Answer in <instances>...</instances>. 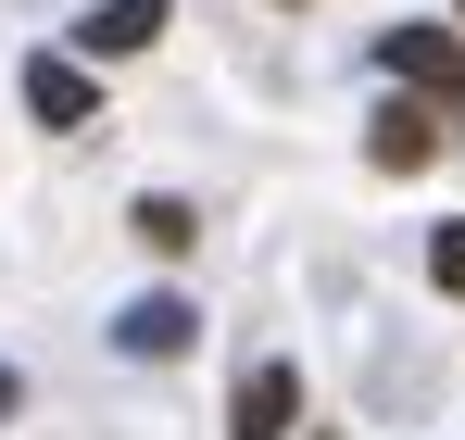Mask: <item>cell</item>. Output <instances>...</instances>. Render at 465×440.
Masks as SVG:
<instances>
[{
  "mask_svg": "<svg viewBox=\"0 0 465 440\" xmlns=\"http://www.w3.org/2000/svg\"><path fill=\"white\" fill-rule=\"evenodd\" d=\"M428 290L465 302V215H453V226H428Z\"/></svg>",
  "mask_w": 465,
  "mask_h": 440,
  "instance_id": "8",
  "label": "cell"
},
{
  "mask_svg": "<svg viewBox=\"0 0 465 440\" xmlns=\"http://www.w3.org/2000/svg\"><path fill=\"white\" fill-rule=\"evenodd\" d=\"M152 38H163V0H101V13L76 25L88 64H126V51H152Z\"/></svg>",
  "mask_w": 465,
  "mask_h": 440,
  "instance_id": "5",
  "label": "cell"
},
{
  "mask_svg": "<svg viewBox=\"0 0 465 440\" xmlns=\"http://www.w3.org/2000/svg\"><path fill=\"white\" fill-rule=\"evenodd\" d=\"M25 114H38V126H101V88H88L64 51H38V64H25Z\"/></svg>",
  "mask_w": 465,
  "mask_h": 440,
  "instance_id": "4",
  "label": "cell"
},
{
  "mask_svg": "<svg viewBox=\"0 0 465 440\" xmlns=\"http://www.w3.org/2000/svg\"><path fill=\"white\" fill-rule=\"evenodd\" d=\"M290 415H302V377H290V365H252L239 403H227V440H290Z\"/></svg>",
  "mask_w": 465,
  "mask_h": 440,
  "instance_id": "3",
  "label": "cell"
},
{
  "mask_svg": "<svg viewBox=\"0 0 465 440\" xmlns=\"http://www.w3.org/2000/svg\"><path fill=\"white\" fill-rule=\"evenodd\" d=\"M440 126H453V101H428V88H402V101H390L378 114V176H415V164H428V151H440Z\"/></svg>",
  "mask_w": 465,
  "mask_h": 440,
  "instance_id": "2",
  "label": "cell"
},
{
  "mask_svg": "<svg viewBox=\"0 0 465 440\" xmlns=\"http://www.w3.org/2000/svg\"><path fill=\"white\" fill-rule=\"evenodd\" d=\"M13 403H25V377H13V365H0V415H13Z\"/></svg>",
  "mask_w": 465,
  "mask_h": 440,
  "instance_id": "9",
  "label": "cell"
},
{
  "mask_svg": "<svg viewBox=\"0 0 465 440\" xmlns=\"http://www.w3.org/2000/svg\"><path fill=\"white\" fill-rule=\"evenodd\" d=\"M139 239H152V252H189V239H202V215H189L176 189H152V202H139Z\"/></svg>",
  "mask_w": 465,
  "mask_h": 440,
  "instance_id": "7",
  "label": "cell"
},
{
  "mask_svg": "<svg viewBox=\"0 0 465 440\" xmlns=\"http://www.w3.org/2000/svg\"><path fill=\"white\" fill-rule=\"evenodd\" d=\"M189 327H202V315H189L176 290H152V302H126V327H114V340H126L139 365H176V353H189Z\"/></svg>",
  "mask_w": 465,
  "mask_h": 440,
  "instance_id": "6",
  "label": "cell"
},
{
  "mask_svg": "<svg viewBox=\"0 0 465 440\" xmlns=\"http://www.w3.org/2000/svg\"><path fill=\"white\" fill-rule=\"evenodd\" d=\"M378 75H390V88H428V101L465 114V38H453V25H390V38H378Z\"/></svg>",
  "mask_w": 465,
  "mask_h": 440,
  "instance_id": "1",
  "label": "cell"
}]
</instances>
